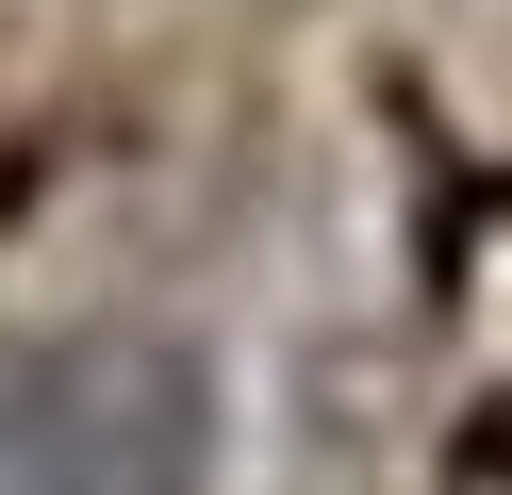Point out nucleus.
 <instances>
[{"instance_id":"1","label":"nucleus","mask_w":512,"mask_h":495,"mask_svg":"<svg viewBox=\"0 0 512 495\" xmlns=\"http://www.w3.org/2000/svg\"><path fill=\"white\" fill-rule=\"evenodd\" d=\"M215 446L232 396L199 330L100 314L0 363V495H215Z\"/></svg>"}]
</instances>
